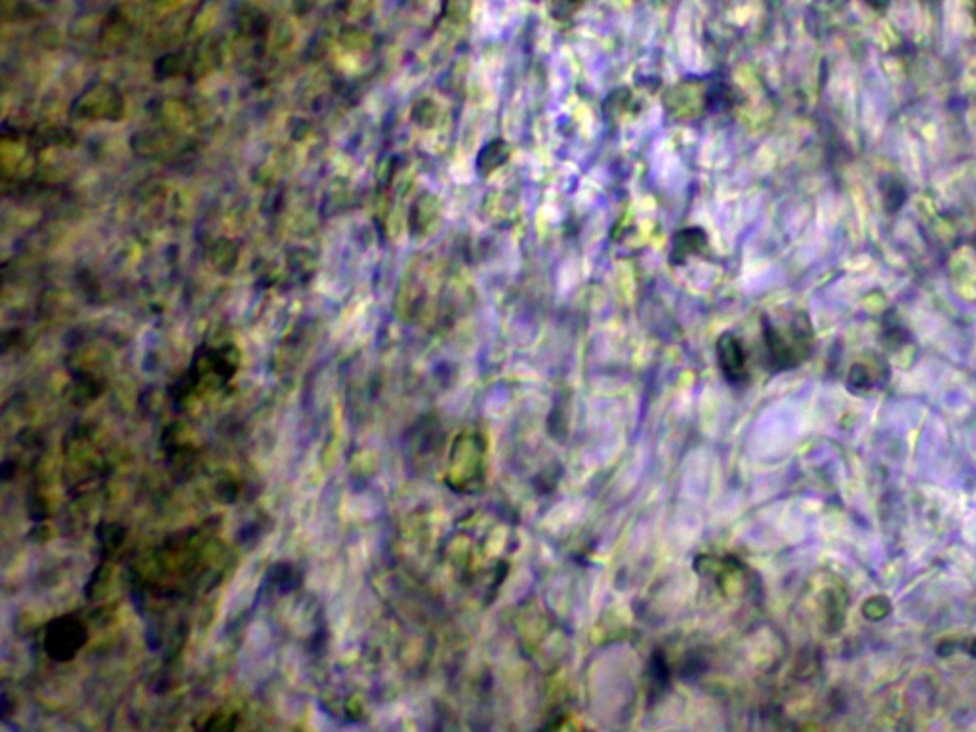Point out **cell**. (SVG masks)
I'll return each instance as SVG.
<instances>
[{
    "instance_id": "cell-1",
    "label": "cell",
    "mask_w": 976,
    "mask_h": 732,
    "mask_svg": "<svg viewBox=\"0 0 976 732\" xmlns=\"http://www.w3.org/2000/svg\"><path fill=\"white\" fill-rule=\"evenodd\" d=\"M973 18H975V25H976V0L975 2H973Z\"/></svg>"
}]
</instances>
